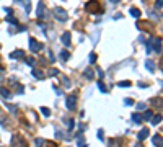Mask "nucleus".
<instances>
[{
	"label": "nucleus",
	"mask_w": 163,
	"mask_h": 147,
	"mask_svg": "<svg viewBox=\"0 0 163 147\" xmlns=\"http://www.w3.org/2000/svg\"><path fill=\"white\" fill-rule=\"evenodd\" d=\"M131 15L139 18V16H140V10H139V8H131Z\"/></svg>",
	"instance_id": "15"
},
{
	"label": "nucleus",
	"mask_w": 163,
	"mask_h": 147,
	"mask_svg": "<svg viewBox=\"0 0 163 147\" xmlns=\"http://www.w3.org/2000/svg\"><path fill=\"white\" fill-rule=\"evenodd\" d=\"M23 56H25V52H23L21 49H18V51H15V52H11V54H10V57H11V59H20V57H23Z\"/></svg>",
	"instance_id": "10"
},
{
	"label": "nucleus",
	"mask_w": 163,
	"mask_h": 147,
	"mask_svg": "<svg viewBox=\"0 0 163 147\" xmlns=\"http://www.w3.org/2000/svg\"><path fill=\"white\" fill-rule=\"evenodd\" d=\"M137 108H139V109H145V103H139Z\"/></svg>",
	"instance_id": "32"
},
{
	"label": "nucleus",
	"mask_w": 163,
	"mask_h": 147,
	"mask_svg": "<svg viewBox=\"0 0 163 147\" xmlns=\"http://www.w3.org/2000/svg\"><path fill=\"white\" fill-rule=\"evenodd\" d=\"M109 147H121V139H113V140H109Z\"/></svg>",
	"instance_id": "13"
},
{
	"label": "nucleus",
	"mask_w": 163,
	"mask_h": 147,
	"mask_svg": "<svg viewBox=\"0 0 163 147\" xmlns=\"http://www.w3.org/2000/svg\"><path fill=\"white\" fill-rule=\"evenodd\" d=\"M132 119H134L135 123H140V121H142V116L137 114V113H134V114H132Z\"/></svg>",
	"instance_id": "18"
},
{
	"label": "nucleus",
	"mask_w": 163,
	"mask_h": 147,
	"mask_svg": "<svg viewBox=\"0 0 163 147\" xmlns=\"http://www.w3.org/2000/svg\"><path fill=\"white\" fill-rule=\"evenodd\" d=\"M152 124H160V121H161V116L160 114H157V116H152Z\"/></svg>",
	"instance_id": "16"
},
{
	"label": "nucleus",
	"mask_w": 163,
	"mask_h": 147,
	"mask_svg": "<svg viewBox=\"0 0 163 147\" xmlns=\"http://www.w3.org/2000/svg\"><path fill=\"white\" fill-rule=\"evenodd\" d=\"M85 10L87 11H92V13H101V11H103V8L100 7V3L96 2V0H90V2L87 3Z\"/></svg>",
	"instance_id": "1"
},
{
	"label": "nucleus",
	"mask_w": 163,
	"mask_h": 147,
	"mask_svg": "<svg viewBox=\"0 0 163 147\" xmlns=\"http://www.w3.org/2000/svg\"><path fill=\"white\" fill-rule=\"evenodd\" d=\"M135 147H142V145H140V144H139V145H135Z\"/></svg>",
	"instance_id": "37"
},
{
	"label": "nucleus",
	"mask_w": 163,
	"mask_h": 147,
	"mask_svg": "<svg viewBox=\"0 0 163 147\" xmlns=\"http://www.w3.org/2000/svg\"><path fill=\"white\" fill-rule=\"evenodd\" d=\"M29 49H31L33 52H38V51H41V49H44V46L41 44V42H38L36 39H29Z\"/></svg>",
	"instance_id": "3"
},
{
	"label": "nucleus",
	"mask_w": 163,
	"mask_h": 147,
	"mask_svg": "<svg viewBox=\"0 0 163 147\" xmlns=\"http://www.w3.org/2000/svg\"><path fill=\"white\" fill-rule=\"evenodd\" d=\"M111 2H113V3H116V2H119V0H111Z\"/></svg>",
	"instance_id": "36"
},
{
	"label": "nucleus",
	"mask_w": 163,
	"mask_h": 147,
	"mask_svg": "<svg viewBox=\"0 0 163 147\" xmlns=\"http://www.w3.org/2000/svg\"><path fill=\"white\" fill-rule=\"evenodd\" d=\"M75 103H77V98L70 95V96L67 98V108H69V109H74V108H75Z\"/></svg>",
	"instance_id": "5"
},
{
	"label": "nucleus",
	"mask_w": 163,
	"mask_h": 147,
	"mask_svg": "<svg viewBox=\"0 0 163 147\" xmlns=\"http://www.w3.org/2000/svg\"><path fill=\"white\" fill-rule=\"evenodd\" d=\"M98 137H100V139H103V131H101V129L98 131Z\"/></svg>",
	"instance_id": "35"
},
{
	"label": "nucleus",
	"mask_w": 163,
	"mask_h": 147,
	"mask_svg": "<svg viewBox=\"0 0 163 147\" xmlns=\"http://www.w3.org/2000/svg\"><path fill=\"white\" fill-rule=\"evenodd\" d=\"M118 85H119V87H131V82L129 80H122V82H119Z\"/></svg>",
	"instance_id": "20"
},
{
	"label": "nucleus",
	"mask_w": 163,
	"mask_h": 147,
	"mask_svg": "<svg viewBox=\"0 0 163 147\" xmlns=\"http://www.w3.org/2000/svg\"><path fill=\"white\" fill-rule=\"evenodd\" d=\"M26 62H28L29 65H33V64H34V59H31V57H28V59H26Z\"/></svg>",
	"instance_id": "33"
},
{
	"label": "nucleus",
	"mask_w": 163,
	"mask_h": 147,
	"mask_svg": "<svg viewBox=\"0 0 163 147\" xmlns=\"http://www.w3.org/2000/svg\"><path fill=\"white\" fill-rule=\"evenodd\" d=\"M150 103H152V105H163V100H161V98H153Z\"/></svg>",
	"instance_id": "17"
},
{
	"label": "nucleus",
	"mask_w": 163,
	"mask_h": 147,
	"mask_svg": "<svg viewBox=\"0 0 163 147\" xmlns=\"http://www.w3.org/2000/svg\"><path fill=\"white\" fill-rule=\"evenodd\" d=\"M49 75H57V69H49Z\"/></svg>",
	"instance_id": "30"
},
{
	"label": "nucleus",
	"mask_w": 163,
	"mask_h": 147,
	"mask_svg": "<svg viewBox=\"0 0 163 147\" xmlns=\"http://www.w3.org/2000/svg\"><path fill=\"white\" fill-rule=\"evenodd\" d=\"M7 21H10V23H13V24H16V20H15V16H11V15H10L8 18H7Z\"/></svg>",
	"instance_id": "29"
},
{
	"label": "nucleus",
	"mask_w": 163,
	"mask_h": 147,
	"mask_svg": "<svg viewBox=\"0 0 163 147\" xmlns=\"http://www.w3.org/2000/svg\"><path fill=\"white\" fill-rule=\"evenodd\" d=\"M60 56H62V59H64V60H67V59L70 57V54H69L67 51H62V54H60Z\"/></svg>",
	"instance_id": "24"
},
{
	"label": "nucleus",
	"mask_w": 163,
	"mask_h": 147,
	"mask_svg": "<svg viewBox=\"0 0 163 147\" xmlns=\"http://www.w3.org/2000/svg\"><path fill=\"white\" fill-rule=\"evenodd\" d=\"M152 116H153V113H152V111H145V113H144V119H150Z\"/></svg>",
	"instance_id": "22"
},
{
	"label": "nucleus",
	"mask_w": 163,
	"mask_h": 147,
	"mask_svg": "<svg viewBox=\"0 0 163 147\" xmlns=\"http://www.w3.org/2000/svg\"><path fill=\"white\" fill-rule=\"evenodd\" d=\"M88 59H90V62H92V64H95V62H96V54H95V52H92V54L88 56Z\"/></svg>",
	"instance_id": "21"
},
{
	"label": "nucleus",
	"mask_w": 163,
	"mask_h": 147,
	"mask_svg": "<svg viewBox=\"0 0 163 147\" xmlns=\"http://www.w3.org/2000/svg\"><path fill=\"white\" fill-rule=\"evenodd\" d=\"M161 69H163V60H161Z\"/></svg>",
	"instance_id": "38"
},
{
	"label": "nucleus",
	"mask_w": 163,
	"mask_h": 147,
	"mask_svg": "<svg viewBox=\"0 0 163 147\" xmlns=\"http://www.w3.org/2000/svg\"><path fill=\"white\" fill-rule=\"evenodd\" d=\"M62 42L65 46H70V31H65L62 34Z\"/></svg>",
	"instance_id": "9"
},
{
	"label": "nucleus",
	"mask_w": 163,
	"mask_h": 147,
	"mask_svg": "<svg viewBox=\"0 0 163 147\" xmlns=\"http://www.w3.org/2000/svg\"><path fill=\"white\" fill-rule=\"evenodd\" d=\"M33 75H34V77H38V78H43V77H44V74H43V72H39V70H33Z\"/></svg>",
	"instance_id": "19"
},
{
	"label": "nucleus",
	"mask_w": 163,
	"mask_h": 147,
	"mask_svg": "<svg viewBox=\"0 0 163 147\" xmlns=\"http://www.w3.org/2000/svg\"><path fill=\"white\" fill-rule=\"evenodd\" d=\"M148 134H150V131L147 129V127H144V129H140V132L137 134V137H139V140H144V139L148 136Z\"/></svg>",
	"instance_id": "6"
},
{
	"label": "nucleus",
	"mask_w": 163,
	"mask_h": 147,
	"mask_svg": "<svg viewBox=\"0 0 163 147\" xmlns=\"http://www.w3.org/2000/svg\"><path fill=\"white\" fill-rule=\"evenodd\" d=\"M155 7L157 8H161L163 7V0H155Z\"/></svg>",
	"instance_id": "26"
},
{
	"label": "nucleus",
	"mask_w": 163,
	"mask_h": 147,
	"mask_svg": "<svg viewBox=\"0 0 163 147\" xmlns=\"http://www.w3.org/2000/svg\"><path fill=\"white\" fill-rule=\"evenodd\" d=\"M43 13H44V5L39 2V5H38V16L43 18Z\"/></svg>",
	"instance_id": "14"
},
{
	"label": "nucleus",
	"mask_w": 163,
	"mask_h": 147,
	"mask_svg": "<svg viewBox=\"0 0 163 147\" xmlns=\"http://www.w3.org/2000/svg\"><path fill=\"white\" fill-rule=\"evenodd\" d=\"M43 142H44L43 139H36V145H38V147H41V145H43Z\"/></svg>",
	"instance_id": "31"
},
{
	"label": "nucleus",
	"mask_w": 163,
	"mask_h": 147,
	"mask_svg": "<svg viewBox=\"0 0 163 147\" xmlns=\"http://www.w3.org/2000/svg\"><path fill=\"white\" fill-rule=\"evenodd\" d=\"M83 75H85V78H88V80H92V78H93V70H92V69H85V72H83Z\"/></svg>",
	"instance_id": "12"
},
{
	"label": "nucleus",
	"mask_w": 163,
	"mask_h": 147,
	"mask_svg": "<svg viewBox=\"0 0 163 147\" xmlns=\"http://www.w3.org/2000/svg\"><path fill=\"white\" fill-rule=\"evenodd\" d=\"M98 88H100L101 91H103V93H105V91H106V87H105V85H103V82H98Z\"/></svg>",
	"instance_id": "27"
},
{
	"label": "nucleus",
	"mask_w": 163,
	"mask_h": 147,
	"mask_svg": "<svg viewBox=\"0 0 163 147\" xmlns=\"http://www.w3.org/2000/svg\"><path fill=\"white\" fill-rule=\"evenodd\" d=\"M67 126L70 127V129H72V127H74L75 126V123H74V119H67Z\"/></svg>",
	"instance_id": "28"
},
{
	"label": "nucleus",
	"mask_w": 163,
	"mask_h": 147,
	"mask_svg": "<svg viewBox=\"0 0 163 147\" xmlns=\"http://www.w3.org/2000/svg\"><path fill=\"white\" fill-rule=\"evenodd\" d=\"M41 113H43L44 116H49V114H51V111H49V108H41Z\"/></svg>",
	"instance_id": "25"
},
{
	"label": "nucleus",
	"mask_w": 163,
	"mask_h": 147,
	"mask_svg": "<svg viewBox=\"0 0 163 147\" xmlns=\"http://www.w3.org/2000/svg\"><path fill=\"white\" fill-rule=\"evenodd\" d=\"M54 13H56L57 20H60V21H65V20H67V11H65L64 8H60V7L54 8Z\"/></svg>",
	"instance_id": "2"
},
{
	"label": "nucleus",
	"mask_w": 163,
	"mask_h": 147,
	"mask_svg": "<svg viewBox=\"0 0 163 147\" xmlns=\"http://www.w3.org/2000/svg\"><path fill=\"white\" fill-rule=\"evenodd\" d=\"M153 49H155L157 52L161 51V38H155L153 39Z\"/></svg>",
	"instance_id": "8"
},
{
	"label": "nucleus",
	"mask_w": 163,
	"mask_h": 147,
	"mask_svg": "<svg viewBox=\"0 0 163 147\" xmlns=\"http://www.w3.org/2000/svg\"><path fill=\"white\" fill-rule=\"evenodd\" d=\"M124 103H126V105H132V103H134V101H132V100H131V98H127V100H126Z\"/></svg>",
	"instance_id": "34"
},
{
	"label": "nucleus",
	"mask_w": 163,
	"mask_h": 147,
	"mask_svg": "<svg viewBox=\"0 0 163 147\" xmlns=\"http://www.w3.org/2000/svg\"><path fill=\"white\" fill-rule=\"evenodd\" d=\"M147 67H148V69H150V72H152V70L155 69V64L152 62V60H147Z\"/></svg>",
	"instance_id": "23"
},
{
	"label": "nucleus",
	"mask_w": 163,
	"mask_h": 147,
	"mask_svg": "<svg viewBox=\"0 0 163 147\" xmlns=\"http://www.w3.org/2000/svg\"><path fill=\"white\" fill-rule=\"evenodd\" d=\"M0 95H2V96L5 98V100H8V98L11 96V93H10V91H8L7 88H3V87H0Z\"/></svg>",
	"instance_id": "11"
},
{
	"label": "nucleus",
	"mask_w": 163,
	"mask_h": 147,
	"mask_svg": "<svg viewBox=\"0 0 163 147\" xmlns=\"http://www.w3.org/2000/svg\"><path fill=\"white\" fill-rule=\"evenodd\" d=\"M11 145L13 147H26V140L23 139V137H20V136H13V140H11Z\"/></svg>",
	"instance_id": "4"
},
{
	"label": "nucleus",
	"mask_w": 163,
	"mask_h": 147,
	"mask_svg": "<svg viewBox=\"0 0 163 147\" xmlns=\"http://www.w3.org/2000/svg\"><path fill=\"white\" fill-rule=\"evenodd\" d=\"M152 142H153L157 147H163V137H161V136H153V137H152Z\"/></svg>",
	"instance_id": "7"
}]
</instances>
